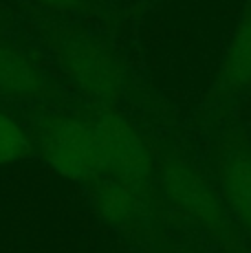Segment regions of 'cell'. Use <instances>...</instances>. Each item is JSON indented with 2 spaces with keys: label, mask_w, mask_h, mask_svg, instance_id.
I'll return each mask as SVG.
<instances>
[{
  "label": "cell",
  "mask_w": 251,
  "mask_h": 253,
  "mask_svg": "<svg viewBox=\"0 0 251 253\" xmlns=\"http://www.w3.org/2000/svg\"><path fill=\"white\" fill-rule=\"evenodd\" d=\"M157 189L161 203L172 207L185 222L225 240L229 236V211L223 194L190 159L172 154L157 159Z\"/></svg>",
  "instance_id": "1"
},
{
  "label": "cell",
  "mask_w": 251,
  "mask_h": 253,
  "mask_svg": "<svg viewBox=\"0 0 251 253\" xmlns=\"http://www.w3.org/2000/svg\"><path fill=\"white\" fill-rule=\"evenodd\" d=\"M31 139L33 152L60 176L86 187L101 176V150L93 119L49 113L36 124Z\"/></svg>",
  "instance_id": "2"
},
{
  "label": "cell",
  "mask_w": 251,
  "mask_h": 253,
  "mask_svg": "<svg viewBox=\"0 0 251 253\" xmlns=\"http://www.w3.org/2000/svg\"><path fill=\"white\" fill-rule=\"evenodd\" d=\"M53 51L64 73L86 97L110 106L126 92V66L106 42L86 31H62Z\"/></svg>",
  "instance_id": "3"
},
{
  "label": "cell",
  "mask_w": 251,
  "mask_h": 253,
  "mask_svg": "<svg viewBox=\"0 0 251 253\" xmlns=\"http://www.w3.org/2000/svg\"><path fill=\"white\" fill-rule=\"evenodd\" d=\"M93 121L101 150V176L141 196L161 198L157 189V157L141 132L128 119L110 110Z\"/></svg>",
  "instance_id": "4"
},
{
  "label": "cell",
  "mask_w": 251,
  "mask_h": 253,
  "mask_svg": "<svg viewBox=\"0 0 251 253\" xmlns=\"http://www.w3.org/2000/svg\"><path fill=\"white\" fill-rule=\"evenodd\" d=\"M216 181L229 218L251 238V143L247 137L229 132L218 141Z\"/></svg>",
  "instance_id": "5"
},
{
  "label": "cell",
  "mask_w": 251,
  "mask_h": 253,
  "mask_svg": "<svg viewBox=\"0 0 251 253\" xmlns=\"http://www.w3.org/2000/svg\"><path fill=\"white\" fill-rule=\"evenodd\" d=\"M55 84L42 64L25 48L0 42V97L4 99H49Z\"/></svg>",
  "instance_id": "6"
},
{
  "label": "cell",
  "mask_w": 251,
  "mask_h": 253,
  "mask_svg": "<svg viewBox=\"0 0 251 253\" xmlns=\"http://www.w3.org/2000/svg\"><path fill=\"white\" fill-rule=\"evenodd\" d=\"M220 86L229 95L251 92V0L231 33L220 62Z\"/></svg>",
  "instance_id": "7"
},
{
  "label": "cell",
  "mask_w": 251,
  "mask_h": 253,
  "mask_svg": "<svg viewBox=\"0 0 251 253\" xmlns=\"http://www.w3.org/2000/svg\"><path fill=\"white\" fill-rule=\"evenodd\" d=\"M33 152V139L11 113L0 108V165L25 161Z\"/></svg>",
  "instance_id": "8"
},
{
  "label": "cell",
  "mask_w": 251,
  "mask_h": 253,
  "mask_svg": "<svg viewBox=\"0 0 251 253\" xmlns=\"http://www.w3.org/2000/svg\"><path fill=\"white\" fill-rule=\"evenodd\" d=\"M33 2L53 9V11H69V9H75L80 4V0H33Z\"/></svg>",
  "instance_id": "9"
}]
</instances>
